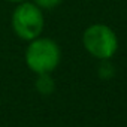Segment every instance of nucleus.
Segmentation results:
<instances>
[{
    "label": "nucleus",
    "instance_id": "nucleus-7",
    "mask_svg": "<svg viewBox=\"0 0 127 127\" xmlns=\"http://www.w3.org/2000/svg\"><path fill=\"white\" fill-rule=\"evenodd\" d=\"M9 3H21V2H26V0H6Z\"/></svg>",
    "mask_w": 127,
    "mask_h": 127
},
{
    "label": "nucleus",
    "instance_id": "nucleus-6",
    "mask_svg": "<svg viewBox=\"0 0 127 127\" xmlns=\"http://www.w3.org/2000/svg\"><path fill=\"white\" fill-rule=\"evenodd\" d=\"M99 75H100L102 78H111V76L114 75V67H112V64H111L108 60H103V63L100 64V67H99Z\"/></svg>",
    "mask_w": 127,
    "mask_h": 127
},
{
    "label": "nucleus",
    "instance_id": "nucleus-4",
    "mask_svg": "<svg viewBox=\"0 0 127 127\" xmlns=\"http://www.w3.org/2000/svg\"><path fill=\"white\" fill-rule=\"evenodd\" d=\"M55 88V82L51 78L49 73H39L37 79H36V90L43 94V96H49Z\"/></svg>",
    "mask_w": 127,
    "mask_h": 127
},
{
    "label": "nucleus",
    "instance_id": "nucleus-1",
    "mask_svg": "<svg viewBox=\"0 0 127 127\" xmlns=\"http://www.w3.org/2000/svg\"><path fill=\"white\" fill-rule=\"evenodd\" d=\"M26 64L27 67L39 73H51L60 63L61 51L57 42H54L49 37H36L30 40L27 49H26Z\"/></svg>",
    "mask_w": 127,
    "mask_h": 127
},
{
    "label": "nucleus",
    "instance_id": "nucleus-5",
    "mask_svg": "<svg viewBox=\"0 0 127 127\" xmlns=\"http://www.w3.org/2000/svg\"><path fill=\"white\" fill-rule=\"evenodd\" d=\"M33 3L42 11H51V9H55L61 3V0H33Z\"/></svg>",
    "mask_w": 127,
    "mask_h": 127
},
{
    "label": "nucleus",
    "instance_id": "nucleus-3",
    "mask_svg": "<svg viewBox=\"0 0 127 127\" xmlns=\"http://www.w3.org/2000/svg\"><path fill=\"white\" fill-rule=\"evenodd\" d=\"M84 48L99 60H109L118 49V37L106 24H93L82 34Z\"/></svg>",
    "mask_w": 127,
    "mask_h": 127
},
{
    "label": "nucleus",
    "instance_id": "nucleus-2",
    "mask_svg": "<svg viewBox=\"0 0 127 127\" xmlns=\"http://www.w3.org/2000/svg\"><path fill=\"white\" fill-rule=\"evenodd\" d=\"M11 26L20 39L30 42L42 34L45 26L43 11L29 0L17 3L11 17Z\"/></svg>",
    "mask_w": 127,
    "mask_h": 127
}]
</instances>
